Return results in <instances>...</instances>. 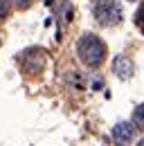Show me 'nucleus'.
I'll list each match as a JSON object with an SVG mask.
<instances>
[{"mask_svg":"<svg viewBox=\"0 0 144 146\" xmlns=\"http://www.w3.org/2000/svg\"><path fill=\"white\" fill-rule=\"evenodd\" d=\"M77 54L88 68H99L106 58V45L95 34H86V36H81L79 45H77Z\"/></svg>","mask_w":144,"mask_h":146,"instance_id":"f257e3e1","label":"nucleus"},{"mask_svg":"<svg viewBox=\"0 0 144 146\" xmlns=\"http://www.w3.org/2000/svg\"><path fill=\"white\" fill-rule=\"evenodd\" d=\"M92 16L99 25L104 27H113L117 23H122V5L117 0H95L92 2Z\"/></svg>","mask_w":144,"mask_h":146,"instance_id":"f03ea898","label":"nucleus"},{"mask_svg":"<svg viewBox=\"0 0 144 146\" xmlns=\"http://www.w3.org/2000/svg\"><path fill=\"white\" fill-rule=\"evenodd\" d=\"M133 135H135L133 124L119 121V124H115V128H113V142H115L117 146H128L131 142H133Z\"/></svg>","mask_w":144,"mask_h":146,"instance_id":"7ed1b4c3","label":"nucleus"},{"mask_svg":"<svg viewBox=\"0 0 144 146\" xmlns=\"http://www.w3.org/2000/svg\"><path fill=\"white\" fill-rule=\"evenodd\" d=\"M113 72L117 74L119 79H131L133 72H135V65H133V61L128 56L119 54V56H115V61H113Z\"/></svg>","mask_w":144,"mask_h":146,"instance_id":"20e7f679","label":"nucleus"},{"mask_svg":"<svg viewBox=\"0 0 144 146\" xmlns=\"http://www.w3.org/2000/svg\"><path fill=\"white\" fill-rule=\"evenodd\" d=\"M133 124L137 128H144V104H140L137 108L133 110Z\"/></svg>","mask_w":144,"mask_h":146,"instance_id":"39448f33","label":"nucleus"},{"mask_svg":"<svg viewBox=\"0 0 144 146\" xmlns=\"http://www.w3.org/2000/svg\"><path fill=\"white\" fill-rule=\"evenodd\" d=\"M135 25H137V27L144 32V2L140 5V9L135 11Z\"/></svg>","mask_w":144,"mask_h":146,"instance_id":"423d86ee","label":"nucleus"},{"mask_svg":"<svg viewBox=\"0 0 144 146\" xmlns=\"http://www.w3.org/2000/svg\"><path fill=\"white\" fill-rule=\"evenodd\" d=\"M7 14H9V0H0V20L7 18Z\"/></svg>","mask_w":144,"mask_h":146,"instance_id":"0eeeda50","label":"nucleus"},{"mask_svg":"<svg viewBox=\"0 0 144 146\" xmlns=\"http://www.w3.org/2000/svg\"><path fill=\"white\" fill-rule=\"evenodd\" d=\"M32 2H34V0H14V5H16L18 9H27Z\"/></svg>","mask_w":144,"mask_h":146,"instance_id":"6e6552de","label":"nucleus"},{"mask_svg":"<svg viewBox=\"0 0 144 146\" xmlns=\"http://www.w3.org/2000/svg\"><path fill=\"white\" fill-rule=\"evenodd\" d=\"M140 146H144V139H142V142H140Z\"/></svg>","mask_w":144,"mask_h":146,"instance_id":"1a4fd4ad","label":"nucleus"},{"mask_svg":"<svg viewBox=\"0 0 144 146\" xmlns=\"http://www.w3.org/2000/svg\"><path fill=\"white\" fill-rule=\"evenodd\" d=\"M131 2H133V0H131Z\"/></svg>","mask_w":144,"mask_h":146,"instance_id":"9d476101","label":"nucleus"}]
</instances>
